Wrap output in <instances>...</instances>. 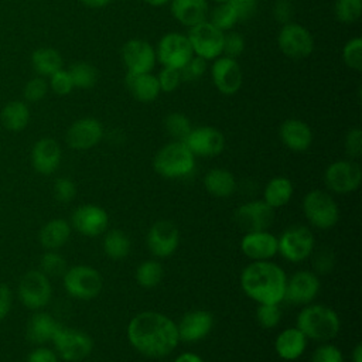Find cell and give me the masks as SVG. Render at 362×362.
I'll return each instance as SVG.
<instances>
[{
  "instance_id": "obj_1",
  "label": "cell",
  "mask_w": 362,
  "mask_h": 362,
  "mask_svg": "<svg viewBox=\"0 0 362 362\" xmlns=\"http://www.w3.org/2000/svg\"><path fill=\"white\" fill-rule=\"evenodd\" d=\"M126 335L132 348L148 359H164L180 344L177 322L153 310L141 311L132 317Z\"/></svg>"
},
{
  "instance_id": "obj_2",
  "label": "cell",
  "mask_w": 362,
  "mask_h": 362,
  "mask_svg": "<svg viewBox=\"0 0 362 362\" xmlns=\"http://www.w3.org/2000/svg\"><path fill=\"white\" fill-rule=\"evenodd\" d=\"M243 293L257 304H280L284 298L287 274L272 260L249 263L239 277Z\"/></svg>"
},
{
  "instance_id": "obj_3",
  "label": "cell",
  "mask_w": 362,
  "mask_h": 362,
  "mask_svg": "<svg viewBox=\"0 0 362 362\" xmlns=\"http://www.w3.org/2000/svg\"><path fill=\"white\" fill-rule=\"evenodd\" d=\"M307 339L329 342L341 331V320L337 311L324 304L303 305L296 325Z\"/></svg>"
},
{
  "instance_id": "obj_4",
  "label": "cell",
  "mask_w": 362,
  "mask_h": 362,
  "mask_svg": "<svg viewBox=\"0 0 362 362\" xmlns=\"http://www.w3.org/2000/svg\"><path fill=\"white\" fill-rule=\"evenodd\" d=\"M154 171L167 180H178L189 175L195 168V156L184 141L164 144L153 158Z\"/></svg>"
},
{
  "instance_id": "obj_5",
  "label": "cell",
  "mask_w": 362,
  "mask_h": 362,
  "mask_svg": "<svg viewBox=\"0 0 362 362\" xmlns=\"http://www.w3.org/2000/svg\"><path fill=\"white\" fill-rule=\"evenodd\" d=\"M305 219L317 229H331L339 221V206L324 189L308 191L301 202Z\"/></svg>"
},
{
  "instance_id": "obj_6",
  "label": "cell",
  "mask_w": 362,
  "mask_h": 362,
  "mask_svg": "<svg viewBox=\"0 0 362 362\" xmlns=\"http://www.w3.org/2000/svg\"><path fill=\"white\" fill-rule=\"evenodd\" d=\"M62 284L72 298L89 301L102 293L103 277L92 266L76 264L68 267L62 274Z\"/></svg>"
},
{
  "instance_id": "obj_7",
  "label": "cell",
  "mask_w": 362,
  "mask_h": 362,
  "mask_svg": "<svg viewBox=\"0 0 362 362\" xmlns=\"http://www.w3.org/2000/svg\"><path fill=\"white\" fill-rule=\"evenodd\" d=\"M315 249V236L304 225H293L284 229L277 238V253L290 263H300L308 259Z\"/></svg>"
},
{
  "instance_id": "obj_8",
  "label": "cell",
  "mask_w": 362,
  "mask_h": 362,
  "mask_svg": "<svg viewBox=\"0 0 362 362\" xmlns=\"http://www.w3.org/2000/svg\"><path fill=\"white\" fill-rule=\"evenodd\" d=\"M54 351L66 362H81L93 351V339L82 329L61 325L54 335Z\"/></svg>"
},
{
  "instance_id": "obj_9",
  "label": "cell",
  "mask_w": 362,
  "mask_h": 362,
  "mask_svg": "<svg viewBox=\"0 0 362 362\" xmlns=\"http://www.w3.org/2000/svg\"><path fill=\"white\" fill-rule=\"evenodd\" d=\"M17 293L21 304L25 308L31 311H40L44 307H47L51 301V297H52L51 280L40 269L30 270L21 276L18 281Z\"/></svg>"
},
{
  "instance_id": "obj_10",
  "label": "cell",
  "mask_w": 362,
  "mask_h": 362,
  "mask_svg": "<svg viewBox=\"0 0 362 362\" xmlns=\"http://www.w3.org/2000/svg\"><path fill=\"white\" fill-rule=\"evenodd\" d=\"M362 182V168L358 161L337 160L331 163L324 171L325 187L335 194L355 192Z\"/></svg>"
},
{
  "instance_id": "obj_11",
  "label": "cell",
  "mask_w": 362,
  "mask_h": 362,
  "mask_svg": "<svg viewBox=\"0 0 362 362\" xmlns=\"http://www.w3.org/2000/svg\"><path fill=\"white\" fill-rule=\"evenodd\" d=\"M277 45L286 57L303 59L314 51V37L301 24L290 21L281 25L277 35Z\"/></svg>"
},
{
  "instance_id": "obj_12",
  "label": "cell",
  "mask_w": 362,
  "mask_h": 362,
  "mask_svg": "<svg viewBox=\"0 0 362 362\" xmlns=\"http://www.w3.org/2000/svg\"><path fill=\"white\" fill-rule=\"evenodd\" d=\"M192 52L205 61H212L222 55L223 31L214 27L208 20L191 27L187 34Z\"/></svg>"
},
{
  "instance_id": "obj_13",
  "label": "cell",
  "mask_w": 362,
  "mask_h": 362,
  "mask_svg": "<svg viewBox=\"0 0 362 362\" xmlns=\"http://www.w3.org/2000/svg\"><path fill=\"white\" fill-rule=\"evenodd\" d=\"M180 239V230L174 222L158 219L150 226L146 235V245L154 257L165 259L178 249Z\"/></svg>"
},
{
  "instance_id": "obj_14",
  "label": "cell",
  "mask_w": 362,
  "mask_h": 362,
  "mask_svg": "<svg viewBox=\"0 0 362 362\" xmlns=\"http://www.w3.org/2000/svg\"><path fill=\"white\" fill-rule=\"evenodd\" d=\"M321 288V281L318 274L311 270H297L286 281L284 298L294 305H307L311 304Z\"/></svg>"
},
{
  "instance_id": "obj_15",
  "label": "cell",
  "mask_w": 362,
  "mask_h": 362,
  "mask_svg": "<svg viewBox=\"0 0 362 362\" xmlns=\"http://www.w3.org/2000/svg\"><path fill=\"white\" fill-rule=\"evenodd\" d=\"M194 55L189 40L181 33L164 34L156 48L157 61L163 66L180 69Z\"/></svg>"
},
{
  "instance_id": "obj_16",
  "label": "cell",
  "mask_w": 362,
  "mask_h": 362,
  "mask_svg": "<svg viewBox=\"0 0 362 362\" xmlns=\"http://www.w3.org/2000/svg\"><path fill=\"white\" fill-rule=\"evenodd\" d=\"M71 228L86 238H96L106 232L109 215L100 205L83 204L74 209L71 215Z\"/></svg>"
},
{
  "instance_id": "obj_17",
  "label": "cell",
  "mask_w": 362,
  "mask_h": 362,
  "mask_svg": "<svg viewBox=\"0 0 362 362\" xmlns=\"http://www.w3.org/2000/svg\"><path fill=\"white\" fill-rule=\"evenodd\" d=\"M233 218L243 232L267 230L274 222V209L263 199H253L239 205Z\"/></svg>"
},
{
  "instance_id": "obj_18",
  "label": "cell",
  "mask_w": 362,
  "mask_h": 362,
  "mask_svg": "<svg viewBox=\"0 0 362 362\" xmlns=\"http://www.w3.org/2000/svg\"><path fill=\"white\" fill-rule=\"evenodd\" d=\"M184 143L195 157H215L225 148V136L214 126H199L192 127Z\"/></svg>"
},
{
  "instance_id": "obj_19",
  "label": "cell",
  "mask_w": 362,
  "mask_h": 362,
  "mask_svg": "<svg viewBox=\"0 0 362 362\" xmlns=\"http://www.w3.org/2000/svg\"><path fill=\"white\" fill-rule=\"evenodd\" d=\"M211 78L215 88L222 95H235L242 86L243 74L236 59L221 55L211 65Z\"/></svg>"
},
{
  "instance_id": "obj_20",
  "label": "cell",
  "mask_w": 362,
  "mask_h": 362,
  "mask_svg": "<svg viewBox=\"0 0 362 362\" xmlns=\"http://www.w3.org/2000/svg\"><path fill=\"white\" fill-rule=\"evenodd\" d=\"M122 59L127 72L134 74L151 72L157 62L154 47L148 41L140 38H133L123 44Z\"/></svg>"
},
{
  "instance_id": "obj_21",
  "label": "cell",
  "mask_w": 362,
  "mask_h": 362,
  "mask_svg": "<svg viewBox=\"0 0 362 362\" xmlns=\"http://www.w3.org/2000/svg\"><path fill=\"white\" fill-rule=\"evenodd\" d=\"M103 139V126L95 117H81L66 130L65 141L72 150H89Z\"/></svg>"
},
{
  "instance_id": "obj_22",
  "label": "cell",
  "mask_w": 362,
  "mask_h": 362,
  "mask_svg": "<svg viewBox=\"0 0 362 362\" xmlns=\"http://www.w3.org/2000/svg\"><path fill=\"white\" fill-rule=\"evenodd\" d=\"M214 328V317L206 310L185 313L177 322L180 342H198L209 335Z\"/></svg>"
},
{
  "instance_id": "obj_23",
  "label": "cell",
  "mask_w": 362,
  "mask_h": 362,
  "mask_svg": "<svg viewBox=\"0 0 362 362\" xmlns=\"http://www.w3.org/2000/svg\"><path fill=\"white\" fill-rule=\"evenodd\" d=\"M240 250L252 262L272 260L277 255V236L269 229L245 232L240 239Z\"/></svg>"
},
{
  "instance_id": "obj_24",
  "label": "cell",
  "mask_w": 362,
  "mask_h": 362,
  "mask_svg": "<svg viewBox=\"0 0 362 362\" xmlns=\"http://www.w3.org/2000/svg\"><path fill=\"white\" fill-rule=\"evenodd\" d=\"M62 150L59 143L51 137L37 140L31 150L33 168L41 175H51L61 164Z\"/></svg>"
},
{
  "instance_id": "obj_25",
  "label": "cell",
  "mask_w": 362,
  "mask_h": 362,
  "mask_svg": "<svg viewBox=\"0 0 362 362\" xmlns=\"http://www.w3.org/2000/svg\"><path fill=\"white\" fill-rule=\"evenodd\" d=\"M279 136L281 143L291 151H307L313 143L310 126L300 119H287L280 124Z\"/></svg>"
},
{
  "instance_id": "obj_26",
  "label": "cell",
  "mask_w": 362,
  "mask_h": 362,
  "mask_svg": "<svg viewBox=\"0 0 362 362\" xmlns=\"http://www.w3.org/2000/svg\"><path fill=\"white\" fill-rule=\"evenodd\" d=\"M308 339L297 327L284 328L274 339V351L283 361L291 362L303 356L307 349Z\"/></svg>"
},
{
  "instance_id": "obj_27",
  "label": "cell",
  "mask_w": 362,
  "mask_h": 362,
  "mask_svg": "<svg viewBox=\"0 0 362 362\" xmlns=\"http://www.w3.org/2000/svg\"><path fill=\"white\" fill-rule=\"evenodd\" d=\"M61 324L51 314L35 311L27 321L25 337L34 345H45L52 341Z\"/></svg>"
},
{
  "instance_id": "obj_28",
  "label": "cell",
  "mask_w": 362,
  "mask_h": 362,
  "mask_svg": "<svg viewBox=\"0 0 362 362\" xmlns=\"http://www.w3.org/2000/svg\"><path fill=\"white\" fill-rule=\"evenodd\" d=\"M173 17L182 25L191 28L208 17V1L206 0H170Z\"/></svg>"
},
{
  "instance_id": "obj_29",
  "label": "cell",
  "mask_w": 362,
  "mask_h": 362,
  "mask_svg": "<svg viewBox=\"0 0 362 362\" xmlns=\"http://www.w3.org/2000/svg\"><path fill=\"white\" fill-rule=\"evenodd\" d=\"M124 83L130 95L141 103H150L156 100L161 92L157 76L153 75L151 72H144V74L127 72L124 78Z\"/></svg>"
},
{
  "instance_id": "obj_30",
  "label": "cell",
  "mask_w": 362,
  "mask_h": 362,
  "mask_svg": "<svg viewBox=\"0 0 362 362\" xmlns=\"http://www.w3.org/2000/svg\"><path fill=\"white\" fill-rule=\"evenodd\" d=\"M71 223L64 218H54L42 225L38 232V240L45 250H58L71 238Z\"/></svg>"
},
{
  "instance_id": "obj_31",
  "label": "cell",
  "mask_w": 362,
  "mask_h": 362,
  "mask_svg": "<svg viewBox=\"0 0 362 362\" xmlns=\"http://www.w3.org/2000/svg\"><path fill=\"white\" fill-rule=\"evenodd\" d=\"M202 182L206 192L215 198H228L236 189V178L226 168H211Z\"/></svg>"
},
{
  "instance_id": "obj_32",
  "label": "cell",
  "mask_w": 362,
  "mask_h": 362,
  "mask_svg": "<svg viewBox=\"0 0 362 362\" xmlns=\"http://www.w3.org/2000/svg\"><path fill=\"white\" fill-rule=\"evenodd\" d=\"M294 194V185L291 180L283 175L273 177L267 181L263 189V201L273 209L287 205Z\"/></svg>"
},
{
  "instance_id": "obj_33",
  "label": "cell",
  "mask_w": 362,
  "mask_h": 362,
  "mask_svg": "<svg viewBox=\"0 0 362 362\" xmlns=\"http://www.w3.org/2000/svg\"><path fill=\"white\" fill-rule=\"evenodd\" d=\"M0 122L8 132H21L30 123V109L23 100L6 103L0 112Z\"/></svg>"
},
{
  "instance_id": "obj_34",
  "label": "cell",
  "mask_w": 362,
  "mask_h": 362,
  "mask_svg": "<svg viewBox=\"0 0 362 362\" xmlns=\"http://www.w3.org/2000/svg\"><path fill=\"white\" fill-rule=\"evenodd\" d=\"M102 247L105 255L110 260H122L126 259L130 253L132 249V242L127 233L122 229H106L103 233V240H102Z\"/></svg>"
},
{
  "instance_id": "obj_35",
  "label": "cell",
  "mask_w": 362,
  "mask_h": 362,
  "mask_svg": "<svg viewBox=\"0 0 362 362\" xmlns=\"http://www.w3.org/2000/svg\"><path fill=\"white\" fill-rule=\"evenodd\" d=\"M31 65L40 76H49L62 69L64 61L55 48L41 47L31 54Z\"/></svg>"
},
{
  "instance_id": "obj_36",
  "label": "cell",
  "mask_w": 362,
  "mask_h": 362,
  "mask_svg": "<svg viewBox=\"0 0 362 362\" xmlns=\"http://www.w3.org/2000/svg\"><path fill=\"white\" fill-rule=\"evenodd\" d=\"M163 277H164L163 266L156 259L143 260L134 272V279H136L137 284L143 288L157 287L161 283Z\"/></svg>"
},
{
  "instance_id": "obj_37",
  "label": "cell",
  "mask_w": 362,
  "mask_h": 362,
  "mask_svg": "<svg viewBox=\"0 0 362 362\" xmlns=\"http://www.w3.org/2000/svg\"><path fill=\"white\" fill-rule=\"evenodd\" d=\"M208 21L221 31H229L239 21L236 11L229 1L218 3L211 11H208Z\"/></svg>"
},
{
  "instance_id": "obj_38",
  "label": "cell",
  "mask_w": 362,
  "mask_h": 362,
  "mask_svg": "<svg viewBox=\"0 0 362 362\" xmlns=\"http://www.w3.org/2000/svg\"><path fill=\"white\" fill-rule=\"evenodd\" d=\"M74 88L90 89L98 81V71L88 62H75L68 69Z\"/></svg>"
},
{
  "instance_id": "obj_39",
  "label": "cell",
  "mask_w": 362,
  "mask_h": 362,
  "mask_svg": "<svg viewBox=\"0 0 362 362\" xmlns=\"http://www.w3.org/2000/svg\"><path fill=\"white\" fill-rule=\"evenodd\" d=\"M164 129L167 134L175 141H184L189 132L192 130V124L189 119L180 112L168 113L164 119Z\"/></svg>"
},
{
  "instance_id": "obj_40",
  "label": "cell",
  "mask_w": 362,
  "mask_h": 362,
  "mask_svg": "<svg viewBox=\"0 0 362 362\" xmlns=\"http://www.w3.org/2000/svg\"><path fill=\"white\" fill-rule=\"evenodd\" d=\"M66 269V260L58 250H47L40 259V270L48 277H62Z\"/></svg>"
},
{
  "instance_id": "obj_41",
  "label": "cell",
  "mask_w": 362,
  "mask_h": 362,
  "mask_svg": "<svg viewBox=\"0 0 362 362\" xmlns=\"http://www.w3.org/2000/svg\"><path fill=\"white\" fill-rule=\"evenodd\" d=\"M283 318V311L280 304L274 303H263L256 307V321L260 327L266 329L276 328Z\"/></svg>"
},
{
  "instance_id": "obj_42",
  "label": "cell",
  "mask_w": 362,
  "mask_h": 362,
  "mask_svg": "<svg viewBox=\"0 0 362 362\" xmlns=\"http://www.w3.org/2000/svg\"><path fill=\"white\" fill-rule=\"evenodd\" d=\"M334 13L338 21L352 24L361 17L362 0H335Z\"/></svg>"
},
{
  "instance_id": "obj_43",
  "label": "cell",
  "mask_w": 362,
  "mask_h": 362,
  "mask_svg": "<svg viewBox=\"0 0 362 362\" xmlns=\"http://www.w3.org/2000/svg\"><path fill=\"white\" fill-rule=\"evenodd\" d=\"M342 59L349 69L356 72L362 69V38L361 37H355L346 41V44L342 48Z\"/></svg>"
},
{
  "instance_id": "obj_44",
  "label": "cell",
  "mask_w": 362,
  "mask_h": 362,
  "mask_svg": "<svg viewBox=\"0 0 362 362\" xmlns=\"http://www.w3.org/2000/svg\"><path fill=\"white\" fill-rule=\"evenodd\" d=\"M206 71V61L201 57L192 55L181 68L180 75L182 82H192L199 79Z\"/></svg>"
},
{
  "instance_id": "obj_45",
  "label": "cell",
  "mask_w": 362,
  "mask_h": 362,
  "mask_svg": "<svg viewBox=\"0 0 362 362\" xmlns=\"http://www.w3.org/2000/svg\"><path fill=\"white\" fill-rule=\"evenodd\" d=\"M245 49V38L238 31H225L223 33V45L222 55L236 59Z\"/></svg>"
},
{
  "instance_id": "obj_46",
  "label": "cell",
  "mask_w": 362,
  "mask_h": 362,
  "mask_svg": "<svg viewBox=\"0 0 362 362\" xmlns=\"http://www.w3.org/2000/svg\"><path fill=\"white\" fill-rule=\"evenodd\" d=\"M48 82L44 79V76H35L33 79H30L24 89H23V96L25 102H40L41 99L45 98L47 92H48Z\"/></svg>"
},
{
  "instance_id": "obj_47",
  "label": "cell",
  "mask_w": 362,
  "mask_h": 362,
  "mask_svg": "<svg viewBox=\"0 0 362 362\" xmlns=\"http://www.w3.org/2000/svg\"><path fill=\"white\" fill-rule=\"evenodd\" d=\"M315 250V249H314ZM313 272L315 274H327L334 269L335 264V255L328 247H321L313 252Z\"/></svg>"
},
{
  "instance_id": "obj_48",
  "label": "cell",
  "mask_w": 362,
  "mask_h": 362,
  "mask_svg": "<svg viewBox=\"0 0 362 362\" xmlns=\"http://www.w3.org/2000/svg\"><path fill=\"white\" fill-rule=\"evenodd\" d=\"M310 362H344L342 351L329 342H321L311 355Z\"/></svg>"
},
{
  "instance_id": "obj_49",
  "label": "cell",
  "mask_w": 362,
  "mask_h": 362,
  "mask_svg": "<svg viewBox=\"0 0 362 362\" xmlns=\"http://www.w3.org/2000/svg\"><path fill=\"white\" fill-rule=\"evenodd\" d=\"M48 86L51 88V90L55 95H59V96H65V95L71 93L74 89L71 75L66 69H59V71L54 72L52 75H49Z\"/></svg>"
},
{
  "instance_id": "obj_50",
  "label": "cell",
  "mask_w": 362,
  "mask_h": 362,
  "mask_svg": "<svg viewBox=\"0 0 362 362\" xmlns=\"http://www.w3.org/2000/svg\"><path fill=\"white\" fill-rule=\"evenodd\" d=\"M157 81H158V86L161 92L170 93L174 92L181 81V75H180V69L177 68H170V66H163L161 71L157 75Z\"/></svg>"
},
{
  "instance_id": "obj_51",
  "label": "cell",
  "mask_w": 362,
  "mask_h": 362,
  "mask_svg": "<svg viewBox=\"0 0 362 362\" xmlns=\"http://www.w3.org/2000/svg\"><path fill=\"white\" fill-rule=\"evenodd\" d=\"M52 189H54L55 199L62 204L71 202L76 197V192H78L76 184L71 178H66V177L57 178Z\"/></svg>"
},
{
  "instance_id": "obj_52",
  "label": "cell",
  "mask_w": 362,
  "mask_h": 362,
  "mask_svg": "<svg viewBox=\"0 0 362 362\" xmlns=\"http://www.w3.org/2000/svg\"><path fill=\"white\" fill-rule=\"evenodd\" d=\"M344 148L349 158L355 160L359 158L362 154V130L359 127H352L348 130L345 140H344Z\"/></svg>"
},
{
  "instance_id": "obj_53",
  "label": "cell",
  "mask_w": 362,
  "mask_h": 362,
  "mask_svg": "<svg viewBox=\"0 0 362 362\" xmlns=\"http://www.w3.org/2000/svg\"><path fill=\"white\" fill-rule=\"evenodd\" d=\"M294 16V7L290 0H276L273 4V17L277 23L287 24L293 21Z\"/></svg>"
},
{
  "instance_id": "obj_54",
  "label": "cell",
  "mask_w": 362,
  "mask_h": 362,
  "mask_svg": "<svg viewBox=\"0 0 362 362\" xmlns=\"http://www.w3.org/2000/svg\"><path fill=\"white\" fill-rule=\"evenodd\" d=\"M229 3L236 11L238 20L250 18L257 8V0H229Z\"/></svg>"
},
{
  "instance_id": "obj_55",
  "label": "cell",
  "mask_w": 362,
  "mask_h": 362,
  "mask_svg": "<svg viewBox=\"0 0 362 362\" xmlns=\"http://www.w3.org/2000/svg\"><path fill=\"white\" fill-rule=\"evenodd\" d=\"M27 362H58V355L54 349L38 345L28 354Z\"/></svg>"
},
{
  "instance_id": "obj_56",
  "label": "cell",
  "mask_w": 362,
  "mask_h": 362,
  "mask_svg": "<svg viewBox=\"0 0 362 362\" xmlns=\"http://www.w3.org/2000/svg\"><path fill=\"white\" fill-rule=\"evenodd\" d=\"M11 305H13L11 288L7 284L0 283V321L8 315Z\"/></svg>"
},
{
  "instance_id": "obj_57",
  "label": "cell",
  "mask_w": 362,
  "mask_h": 362,
  "mask_svg": "<svg viewBox=\"0 0 362 362\" xmlns=\"http://www.w3.org/2000/svg\"><path fill=\"white\" fill-rule=\"evenodd\" d=\"M173 362H205V361L198 354H195L192 351H185V352H181L180 355H177Z\"/></svg>"
},
{
  "instance_id": "obj_58",
  "label": "cell",
  "mask_w": 362,
  "mask_h": 362,
  "mask_svg": "<svg viewBox=\"0 0 362 362\" xmlns=\"http://www.w3.org/2000/svg\"><path fill=\"white\" fill-rule=\"evenodd\" d=\"M112 0H81V3L89 8H102L107 6Z\"/></svg>"
},
{
  "instance_id": "obj_59",
  "label": "cell",
  "mask_w": 362,
  "mask_h": 362,
  "mask_svg": "<svg viewBox=\"0 0 362 362\" xmlns=\"http://www.w3.org/2000/svg\"><path fill=\"white\" fill-rule=\"evenodd\" d=\"M351 361L352 362H362V345L356 344L351 352Z\"/></svg>"
},
{
  "instance_id": "obj_60",
  "label": "cell",
  "mask_w": 362,
  "mask_h": 362,
  "mask_svg": "<svg viewBox=\"0 0 362 362\" xmlns=\"http://www.w3.org/2000/svg\"><path fill=\"white\" fill-rule=\"evenodd\" d=\"M143 1L148 6H153V7H161L167 3H170V0H143Z\"/></svg>"
},
{
  "instance_id": "obj_61",
  "label": "cell",
  "mask_w": 362,
  "mask_h": 362,
  "mask_svg": "<svg viewBox=\"0 0 362 362\" xmlns=\"http://www.w3.org/2000/svg\"><path fill=\"white\" fill-rule=\"evenodd\" d=\"M212 1L218 4V3H226V1H229V0H212Z\"/></svg>"
}]
</instances>
